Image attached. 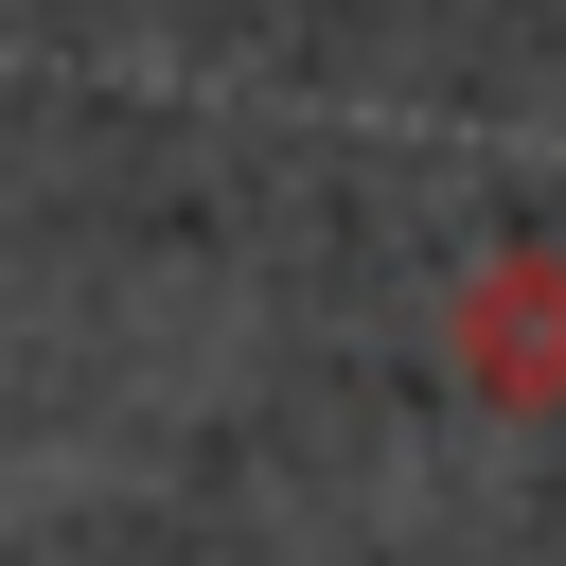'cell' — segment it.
<instances>
[{
  "label": "cell",
  "instance_id": "6da1fadb",
  "mask_svg": "<svg viewBox=\"0 0 566 566\" xmlns=\"http://www.w3.org/2000/svg\"><path fill=\"white\" fill-rule=\"evenodd\" d=\"M442 371H460L495 424H566V248H548V230H513V248L460 265V301H442Z\"/></svg>",
  "mask_w": 566,
  "mask_h": 566
}]
</instances>
